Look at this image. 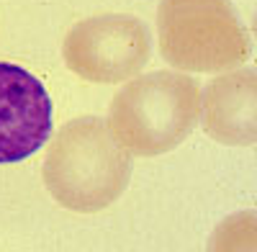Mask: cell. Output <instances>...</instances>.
Here are the masks:
<instances>
[{
  "label": "cell",
  "mask_w": 257,
  "mask_h": 252,
  "mask_svg": "<svg viewBox=\"0 0 257 252\" xmlns=\"http://www.w3.org/2000/svg\"><path fill=\"white\" fill-rule=\"evenodd\" d=\"M49 196L75 214H98L113 206L132 180V155L98 116H80L49 137L44 157Z\"/></svg>",
  "instance_id": "cell-1"
},
{
  "label": "cell",
  "mask_w": 257,
  "mask_h": 252,
  "mask_svg": "<svg viewBox=\"0 0 257 252\" xmlns=\"http://www.w3.org/2000/svg\"><path fill=\"white\" fill-rule=\"evenodd\" d=\"M201 121V85L185 72L134 75L113 95L108 129L132 157H157L180 147Z\"/></svg>",
  "instance_id": "cell-2"
},
{
  "label": "cell",
  "mask_w": 257,
  "mask_h": 252,
  "mask_svg": "<svg viewBox=\"0 0 257 252\" xmlns=\"http://www.w3.org/2000/svg\"><path fill=\"white\" fill-rule=\"evenodd\" d=\"M160 52L180 72H224L249 54L231 0H160Z\"/></svg>",
  "instance_id": "cell-3"
},
{
  "label": "cell",
  "mask_w": 257,
  "mask_h": 252,
  "mask_svg": "<svg viewBox=\"0 0 257 252\" xmlns=\"http://www.w3.org/2000/svg\"><path fill=\"white\" fill-rule=\"evenodd\" d=\"M152 54L147 26L128 13L82 18L62 41V57L77 77L95 85L126 82L144 70Z\"/></svg>",
  "instance_id": "cell-4"
},
{
  "label": "cell",
  "mask_w": 257,
  "mask_h": 252,
  "mask_svg": "<svg viewBox=\"0 0 257 252\" xmlns=\"http://www.w3.org/2000/svg\"><path fill=\"white\" fill-rule=\"evenodd\" d=\"M52 137V98L36 75L0 62V165L24 162Z\"/></svg>",
  "instance_id": "cell-5"
},
{
  "label": "cell",
  "mask_w": 257,
  "mask_h": 252,
  "mask_svg": "<svg viewBox=\"0 0 257 252\" xmlns=\"http://www.w3.org/2000/svg\"><path fill=\"white\" fill-rule=\"evenodd\" d=\"M201 118L211 139L226 147H252L257 139V75L252 67L219 72L201 93Z\"/></svg>",
  "instance_id": "cell-6"
}]
</instances>
